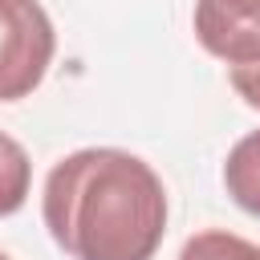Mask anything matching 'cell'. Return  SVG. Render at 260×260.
I'll return each instance as SVG.
<instances>
[{
  "mask_svg": "<svg viewBox=\"0 0 260 260\" xmlns=\"http://www.w3.org/2000/svg\"><path fill=\"white\" fill-rule=\"evenodd\" d=\"M41 219L69 260H154L167 236V187L130 150L85 146L45 175Z\"/></svg>",
  "mask_w": 260,
  "mask_h": 260,
  "instance_id": "6da1fadb",
  "label": "cell"
},
{
  "mask_svg": "<svg viewBox=\"0 0 260 260\" xmlns=\"http://www.w3.org/2000/svg\"><path fill=\"white\" fill-rule=\"evenodd\" d=\"M57 53V32L41 0H0V102L28 98Z\"/></svg>",
  "mask_w": 260,
  "mask_h": 260,
  "instance_id": "7a4b0ae2",
  "label": "cell"
},
{
  "mask_svg": "<svg viewBox=\"0 0 260 260\" xmlns=\"http://www.w3.org/2000/svg\"><path fill=\"white\" fill-rule=\"evenodd\" d=\"M195 41L228 69L260 65V0H195Z\"/></svg>",
  "mask_w": 260,
  "mask_h": 260,
  "instance_id": "3957f363",
  "label": "cell"
},
{
  "mask_svg": "<svg viewBox=\"0 0 260 260\" xmlns=\"http://www.w3.org/2000/svg\"><path fill=\"white\" fill-rule=\"evenodd\" d=\"M223 187L232 203L260 219V126L248 130L223 158Z\"/></svg>",
  "mask_w": 260,
  "mask_h": 260,
  "instance_id": "277c9868",
  "label": "cell"
},
{
  "mask_svg": "<svg viewBox=\"0 0 260 260\" xmlns=\"http://www.w3.org/2000/svg\"><path fill=\"white\" fill-rule=\"evenodd\" d=\"M28 187H32V162H28V150L0 130V219L4 215H16L28 199Z\"/></svg>",
  "mask_w": 260,
  "mask_h": 260,
  "instance_id": "5b68a950",
  "label": "cell"
},
{
  "mask_svg": "<svg viewBox=\"0 0 260 260\" xmlns=\"http://www.w3.org/2000/svg\"><path fill=\"white\" fill-rule=\"evenodd\" d=\"M179 260H260V244H252L236 232H223V228H207L183 244Z\"/></svg>",
  "mask_w": 260,
  "mask_h": 260,
  "instance_id": "8992f818",
  "label": "cell"
},
{
  "mask_svg": "<svg viewBox=\"0 0 260 260\" xmlns=\"http://www.w3.org/2000/svg\"><path fill=\"white\" fill-rule=\"evenodd\" d=\"M228 81L236 89V98L252 110H260V65H240V69H228Z\"/></svg>",
  "mask_w": 260,
  "mask_h": 260,
  "instance_id": "52a82bcc",
  "label": "cell"
},
{
  "mask_svg": "<svg viewBox=\"0 0 260 260\" xmlns=\"http://www.w3.org/2000/svg\"><path fill=\"white\" fill-rule=\"evenodd\" d=\"M0 260H8V256H4V252H0Z\"/></svg>",
  "mask_w": 260,
  "mask_h": 260,
  "instance_id": "ba28073f",
  "label": "cell"
}]
</instances>
